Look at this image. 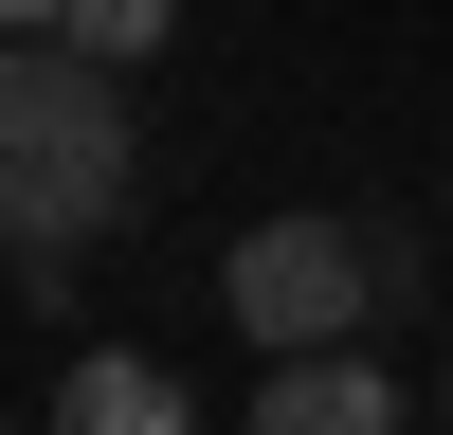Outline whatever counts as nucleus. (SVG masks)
Segmentation results:
<instances>
[{
    "instance_id": "1",
    "label": "nucleus",
    "mask_w": 453,
    "mask_h": 435,
    "mask_svg": "<svg viewBox=\"0 0 453 435\" xmlns=\"http://www.w3.org/2000/svg\"><path fill=\"white\" fill-rule=\"evenodd\" d=\"M127 200V72L73 55V36H19L0 55V254H73Z\"/></svg>"
},
{
    "instance_id": "2",
    "label": "nucleus",
    "mask_w": 453,
    "mask_h": 435,
    "mask_svg": "<svg viewBox=\"0 0 453 435\" xmlns=\"http://www.w3.org/2000/svg\"><path fill=\"white\" fill-rule=\"evenodd\" d=\"M218 309H236L254 362H326V345L381 326V254H363V218H236Z\"/></svg>"
},
{
    "instance_id": "3",
    "label": "nucleus",
    "mask_w": 453,
    "mask_h": 435,
    "mask_svg": "<svg viewBox=\"0 0 453 435\" xmlns=\"http://www.w3.org/2000/svg\"><path fill=\"white\" fill-rule=\"evenodd\" d=\"M236 435H418V399H399V362H363V345H326V362H254V399H236Z\"/></svg>"
},
{
    "instance_id": "4",
    "label": "nucleus",
    "mask_w": 453,
    "mask_h": 435,
    "mask_svg": "<svg viewBox=\"0 0 453 435\" xmlns=\"http://www.w3.org/2000/svg\"><path fill=\"white\" fill-rule=\"evenodd\" d=\"M55 435H200V399H181V362L91 345V362H55Z\"/></svg>"
},
{
    "instance_id": "5",
    "label": "nucleus",
    "mask_w": 453,
    "mask_h": 435,
    "mask_svg": "<svg viewBox=\"0 0 453 435\" xmlns=\"http://www.w3.org/2000/svg\"><path fill=\"white\" fill-rule=\"evenodd\" d=\"M73 55H109V72H145V55H164V36H181V0H73Z\"/></svg>"
},
{
    "instance_id": "6",
    "label": "nucleus",
    "mask_w": 453,
    "mask_h": 435,
    "mask_svg": "<svg viewBox=\"0 0 453 435\" xmlns=\"http://www.w3.org/2000/svg\"><path fill=\"white\" fill-rule=\"evenodd\" d=\"M363 254H381V326H399V309L435 290V254H418V218H363Z\"/></svg>"
},
{
    "instance_id": "7",
    "label": "nucleus",
    "mask_w": 453,
    "mask_h": 435,
    "mask_svg": "<svg viewBox=\"0 0 453 435\" xmlns=\"http://www.w3.org/2000/svg\"><path fill=\"white\" fill-rule=\"evenodd\" d=\"M55 19H73V0H0V36H55Z\"/></svg>"
},
{
    "instance_id": "8",
    "label": "nucleus",
    "mask_w": 453,
    "mask_h": 435,
    "mask_svg": "<svg viewBox=\"0 0 453 435\" xmlns=\"http://www.w3.org/2000/svg\"><path fill=\"white\" fill-rule=\"evenodd\" d=\"M435 435H453V362H435Z\"/></svg>"
},
{
    "instance_id": "9",
    "label": "nucleus",
    "mask_w": 453,
    "mask_h": 435,
    "mask_svg": "<svg viewBox=\"0 0 453 435\" xmlns=\"http://www.w3.org/2000/svg\"><path fill=\"white\" fill-rule=\"evenodd\" d=\"M0 435H19V417H0Z\"/></svg>"
}]
</instances>
